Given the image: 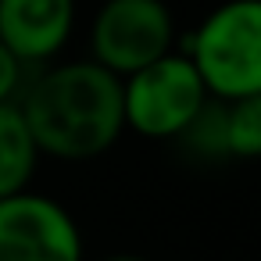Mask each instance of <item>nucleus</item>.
Returning a JSON list of instances; mask_svg holds the SVG:
<instances>
[{"label":"nucleus","mask_w":261,"mask_h":261,"mask_svg":"<svg viewBox=\"0 0 261 261\" xmlns=\"http://www.w3.org/2000/svg\"><path fill=\"white\" fill-rule=\"evenodd\" d=\"M40 154L90 161L115 147L125 129L122 79L97 61L47 68L18 100Z\"/></svg>","instance_id":"1"},{"label":"nucleus","mask_w":261,"mask_h":261,"mask_svg":"<svg viewBox=\"0 0 261 261\" xmlns=\"http://www.w3.org/2000/svg\"><path fill=\"white\" fill-rule=\"evenodd\" d=\"M190 61L218 100L261 93V0H225L190 36Z\"/></svg>","instance_id":"2"},{"label":"nucleus","mask_w":261,"mask_h":261,"mask_svg":"<svg viewBox=\"0 0 261 261\" xmlns=\"http://www.w3.org/2000/svg\"><path fill=\"white\" fill-rule=\"evenodd\" d=\"M211 100L190 54H161L122 79L125 125L150 140H172L190 129L200 108Z\"/></svg>","instance_id":"3"},{"label":"nucleus","mask_w":261,"mask_h":261,"mask_svg":"<svg viewBox=\"0 0 261 261\" xmlns=\"http://www.w3.org/2000/svg\"><path fill=\"white\" fill-rule=\"evenodd\" d=\"M172 33L165 0H104L93 18V61L125 79L168 54Z\"/></svg>","instance_id":"4"},{"label":"nucleus","mask_w":261,"mask_h":261,"mask_svg":"<svg viewBox=\"0 0 261 261\" xmlns=\"http://www.w3.org/2000/svg\"><path fill=\"white\" fill-rule=\"evenodd\" d=\"M0 261H83L75 218L43 193L0 197Z\"/></svg>","instance_id":"5"},{"label":"nucleus","mask_w":261,"mask_h":261,"mask_svg":"<svg viewBox=\"0 0 261 261\" xmlns=\"http://www.w3.org/2000/svg\"><path fill=\"white\" fill-rule=\"evenodd\" d=\"M75 25V0H0V43L22 65L61 54Z\"/></svg>","instance_id":"6"},{"label":"nucleus","mask_w":261,"mask_h":261,"mask_svg":"<svg viewBox=\"0 0 261 261\" xmlns=\"http://www.w3.org/2000/svg\"><path fill=\"white\" fill-rule=\"evenodd\" d=\"M36 161H40V150L22 118L18 100L0 104V197L29 190Z\"/></svg>","instance_id":"7"},{"label":"nucleus","mask_w":261,"mask_h":261,"mask_svg":"<svg viewBox=\"0 0 261 261\" xmlns=\"http://www.w3.org/2000/svg\"><path fill=\"white\" fill-rule=\"evenodd\" d=\"M225 158H261V93L222 100Z\"/></svg>","instance_id":"8"},{"label":"nucleus","mask_w":261,"mask_h":261,"mask_svg":"<svg viewBox=\"0 0 261 261\" xmlns=\"http://www.w3.org/2000/svg\"><path fill=\"white\" fill-rule=\"evenodd\" d=\"M22 61L0 43V104H8V100H15V93H18V86H22Z\"/></svg>","instance_id":"9"},{"label":"nucleus","mask_w":261,"mask_h":261,"mask_svg":"<svg viewBox=\"0 0 261 261\" xmlns=\"http://www.w3.org/2000/svg\"><path fill=\"white\" fill-rule=\"evenodd\" d=\"M104 261H147V257H136V254H111V257H104Z\"/></svg>","instance_id":"10"}]
</instances>
